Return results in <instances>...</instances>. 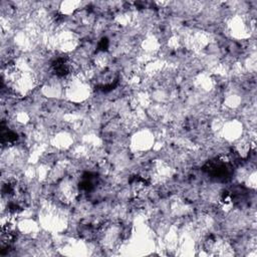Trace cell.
Segmentation results:
<instances>
[{"mask_svg": "<svg viewBox=\"0 0 257 257\" xmlns=\"http://www.w3.org/2000/svg\"><path fill=\"white\" fill-rule=\"evenodd\" d=\"M231 169L232 168L229 164V161L226 158H221L215 161H211L204 168V170L209 175L219 180H226L227 178H229Z\"/></svg>", "mask_w": 257, "mask_h": 257, "instance_id": "6da1fadb", "label": "cell"}]
</instances>
